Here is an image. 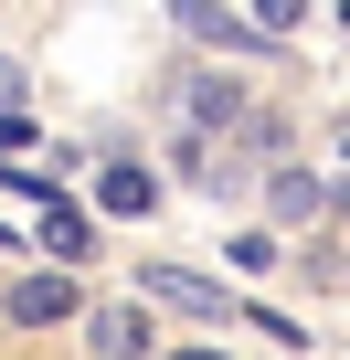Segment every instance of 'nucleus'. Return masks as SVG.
<instances>
[{
    "instance_id": "1",
    "label": "nucleus",
    "mask_w": 350,
    "mask_h": 360,
    "mask_svg": "<svg viewBox=\"0 0 350 360\" xmlns=\"http://www.w3.org/2000/svg\"><path fill=\"white\" fill-rule=\"evenodd\" d=\"M138 286H149L159 307H181V318H202V328H234V318H244V307H234V297H223L213 276H192V265H138Z\"/></svg>"
},
{
    "instance_id": "2",
    "label": "nucleus",
    "mask_w": 350,
    "mask_h": 360,
    "mask_svg": "<svg viewBox=\"0 0 350 360\" xmlns=\"http://www.w3.org/2000/svg\"><path fill=\"white\" fill-rule=\"evenodd\" d=\"M0 307H11L22 328H64V318H75V276H64V265H32L11 297H0Z\"/></svg>"
},
{
    "instance_id": "3",
    "label": "nucleus",
    "mask_w": 350,
    "mask_h": 360,
    "mask_svg": "<svg viewBox=\"0 0 350 360\" xmlns=\"http://www.w3.org/2000/svg\"><path fill=\"white\" fill-rule=\"evenodd\" d=\"M85 339L96 349H159V318L138 297H106V307H85Z\"/></svg>"
},
{
    "instance_id": "4",
    "label": "nucleus",
    "mask_w": 350,
    "mask_h": 360,
    "mask_svg": "<svg viewBox=\"0 0 350 360\" xmlns=\"http://www.w3.org/2000/svg\"><path fill=\"white\" fill-rule=\"evenodd\" d=\"M318 212H329V180H308V169H265V223L297 233V223H318Z\"/></svg>"
},
{
    "instance_id": "5",
    "label": "nucleus",
    "mask_w": 350,
    "mask_h": 360,
    "mask_svg": "<svg viewBox=\"0 0 350 360\" xmlns=\"http://www.w3.org/2000/svg\"><path fill=\"white\" fill-rule=\"evenodd\" d=\"M170 11H181L202 43H223V53H265V43H276L265 22H223V0H170Z\"/></svg>"
},
{
    "instance_id": "6",
    "label": "nucleus",
    "mask_w": 350,
    "mask_h": 360,
    "mask_svg": "<svg viewBox=\"0 0 350 360\" xmlns=\"http://www.w3.org/2000/svg\"><path fill=\"white\" fill-rule=\"evenodd\" d=\"M181 96H192V127H223V138L244 127V85H234V75H192Z\"/></svg>"
},
{
    "instance_id": "7",
    "label": "nucleus",
    "mask_w": 350,
    "mask_h": 360,
    "mask_svg": "<svg viewBox=\"0 0 350 360\" xmlns=\"http://www.w3.org/2000/svg\"><path fill=\"white\" fill-rule=\"evenodd\" d=\"M85 244H96V223L54 191V202H43V255H54V265H85Z\"/></svg>"
},
{
    "instance_id": "8",
    "label": "nucleus",
    "mask_w": 350,
    "mask_h": 360,
    "mask_svg": "<svg viewBox=\"0 0 350 360\" xmlns=\"http://www.w3.org/2000/svg\"><path fill=\"white\" fill-rule=\"evenodd\" d=\"M159 202V180L138 169V159H117V169H96V212H149Z\"/></svg>"
},
{
    "instance_id": "9",
    "label": "nucleus",
    "mask_w": 350,
    "mask_h": 360,
    "mask_svg": "<svg viewBox=\"0 0 350 360\" xmlns=\"http://www.w3.org/2000/svg\"><path fill=\"white\" fill-rule=\"evenodd\" d=\"M255 22H265V32H297V22H308V0H255Z\"/></svg>"
},
{
    "instance_id": "10",
    "label": "nucleus",
    "mask_w": 350,
    "mask_h": 360,
    "mask_svg": "<svg viewBox=\"0 0 350 360\" xmlns=\"http://www.w3.org/2000/svg\"><path fill=\"white\" fill-rule=\"evenodd\" d=\"M0 106H22V64L11 53H0Z\"/></svg>"
}]
</instances>
